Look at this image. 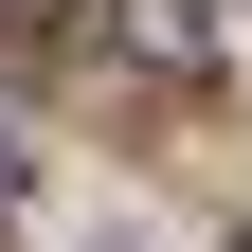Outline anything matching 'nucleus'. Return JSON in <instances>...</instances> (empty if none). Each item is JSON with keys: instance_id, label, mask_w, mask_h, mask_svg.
<instances>
[{"instance_id": "nucleus-2", "label": "nucleus", "mask_w": 252, "mask_h": 252, "mask_svg": "<svg viewBox=\"0 0 252 252\" xmlns=\"http://www.w3.org/2000/svg\"><path fill=\"white\" fill-rule=\"evenodd\" d=\"M0 216H18V126H0Z\"/></svg>"}, {"instance_id": "nucleus-1", "label": "nucleus", "mask_w": 252, "mask_h": 252, "mask_svg": "<svg viewBox=\"0 0 252 252\" xmlns=\"http://www.w3.org/2000/svg\"><path fill=\"white\" fill-rule=\"evenodd\" d=\"M90 54H126V72H162V90H198L216 18H198V0H90Z\"/></svg>"}]
</instances>
